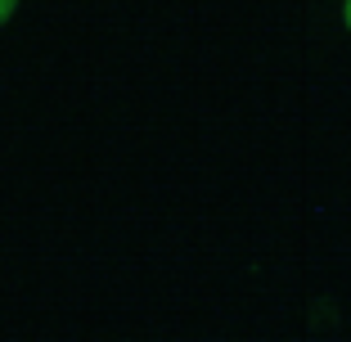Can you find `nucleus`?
<instances>
[{
    "instance_id": "nucleus-1",
    "label": "nucleus",
    "mask_w": 351,
    "mask_h": 342,
    "mask_svg": "<svg viewBox=\"0 0 351 342\" xmlns=\"http://www.w3.org/2000/svg\"><path fill=\"white\" fill-rule=\"evenodd\" d=\"M14 5H19V0H0V23H5V19L14 14Z\"/></svg>"
},
{
    "instance_id": "nucleus-2",
    "label": "nucleus",
    "mask_w": 351,
    "mask_h": 342,
    "mask_svg": "<svg viewBox=\"0 0 351 342\" xmlns=\"http://www.w3.org/2000/svg\"><path fill=\"white\" fill-rule=\"evenodd\" d=\"M347 27H351V0H347Z\"/></svg>"
}]
</instances>
